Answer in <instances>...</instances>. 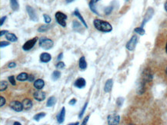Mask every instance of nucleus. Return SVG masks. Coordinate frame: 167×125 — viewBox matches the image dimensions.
<instances>
[{
	"mask_svg": "<svg viewBox=\"0 0 167 125\" xmlns=\"http://www.w3.org/2000/svg\"><path fill=\"white\" fill-rule=\"evenodd\" d=\"M146 83L144 82L143 81H140V84L138 86V89H137V93L138 94H143L144 92L146 91Z\"/></svg>",
	"mask_w": 167,
	"mask_h": 125,
	"instance_id": "nucleus-20",
	"label": "nucleus"
},
{
	"mask_svg": "<svg viewBox=\"0 0 167 125\" xmlns=\"http://www.w3.org/2000/svg\"><path fill=\"white\" fill-rule=\"evenodd\" d=\"M93 25H94V27L98 31H102V32H106L107 33V32L112 31V30H113V27H112L110 22L102 20V19H99V18L94 19Z\"/></svg>",
	"mask_w": 167,
	"mask_h": 125,
	"instance_id": "nucleus-1",
	"label": "nucleus"
},
{
	"mask_svg": "<svg viewBox=\"0 0 167 125\" xmlns=\"http://www.w3.org/2000/svg\"><path fill=\"white\" fill-rule=\"evenodd\" d=\"M10 6L13 11H17L19 9V2L17 0H10Z\"/></svg>",
	"mask_w": 167,
	"mask_h": 125,
	"instance_id": "nucleus-24",
	"label": "nucleus"
},
{
	"mask_svg": "<svg viewBox=\"0 0 167 125\" xmlns=\"http://www.w3.org/2000/svg\"><path fill=\"white\" fill-rule=\"evenodd\" d=\"M10 107L12 110H13L14 111H16V112H21L24 109L22 103H21V102L18 101H13L10 102Z\"/></svg>",
	"mask_w": 167,
	"mask_h": 125,
	"instance_id": "nucleus-6",
	"label": "nucleus"
},
{
	"mask_svg": "<svg viewBox=\"0 0 167 125\" xmlns=\"http://www.w3.org/2000/svg\"><path fill=\"white\" fill-rule=\"evenodd\" d=\"M10 45V42H6V41H2L0 42V48H3L5 47H7Z\"/></svg>",
	"mask_w": 167,
	"mask_h": 125,
	"instance_id": "nucleus-35",
	"label": "nucleus"
},
{
	"mask_svg": "<svg viewBox=\"0 0 167 125\" xmlns=\"http://www.w3.org/2000/svg\"><path fill=\"white\" fill-rule=\"evenodd\" d=\"M113 11V6H108L105 9V13H106V15H110V13L112 12Z\"/></svg>",
	"mask_w": 167,
	"mask_h": 125,
	"instance_id": "nucleus-38",
	"label": "nucleus"
},
{
	"mask_svg": "<svg viewBox=\"0 0 167 125\" xmlns=\"http://www.w3.org/2000/svg\"><path fill=\"white\" fill-rule=\"evenodd\" d=\"M22 105H23V108L26 110H29L32 107V101L29 99V98H25L22 101Z\"/></svg>",
	"mask_w": 167,
	"mask_h": 125,
	"instance_id": "nucleus-15",
	"label": "nucleus"
},
{
	"mask_svg": "<svg viewBox=\"0 0 167 125\" xmlns=\"http://www.w3.org/2000/svg\"><path fill=\"white\" fill-rule=\"evenodd\" d=\"M166 75H167V67H166Z\"/></svg>",
	"mask_w": 167,
	"mask_h": 125,
	"instance_id": "nucleus-53",
	"label": "nucleus"
},
{
	"mask_svg": "<svg viewBox=\"0 0 167 125\" xmlns=\"http://www.w3.org/2000/svg\"><path fill=\"white\" fill-rule=\"evenodd\" d=\"M28 81H29V82H32V81H35V76H34L33 75H29Z\"/></svg>",
	"mask_w": 167,
	"mask_h": 125,
	"instance_id": "nucleus-41",
	"label": "nucleus"
},
{
	"mask_svg": "<svg viewBox=\"0 0 167 125\" xmlns=\"http://www.w3.org/2000/svg\"><path fill=\"white\" fill-rule=\"evenodd\" d=\"M79 122H76V123H71V124H69V125H79Z\"/></svg>",
	"mask_w": 167,
	"mask_h": 125,
	"instance_id": "nucleus-48",
	"label": "nucleus"
},
{
	"mask_svg": "<svg viewBox=\"0 0 167 125\" xmlns=\"http://www.w3.org/2000/svg\"><path fill=\"white\" fill-rule=\"evenodd\" d=\"M153 79V75H152V71L149 68H146L144 69L142 74V81L146 83L151 82Z\"/></svg>",
	"mask_w": 167,
	"mask_h": 125,
	"instance_id": "nucleus-4",
	"label": "nucleus"
},
{
	"mask_svg": "<svg viewBox=\"0 0 167 125\" xmlns=\"http://www.w3.org/2000/svg\"><path fill=\"white\" fill-rule=\"evenodd\" d=\"M166 52L167 53V43H166Z\"/></svg>",
	"mask_w": 167,
	"mask_h": 125,
	"instance_id": "nucleus-52",
	"label": "nucleus"
},
{
	"mask_svg": "<svg viewBox=\"0 0 167 125\" xmlns=\"http://www.w3.org/2000/svg\"><path fill=\"white\" fill-rule=\"evenodd\" d=\"M44 86L45 81L41 78L35 80V82H34V88L37 89V90H42L44 88Z\"/></svg>",
	"mask_w": 167,
	"mask_h": 125,
	"instance_id": "nucleus-16",
	"label": "nucleus"
},
{
	"mask_svg": "<svg viewBox=\"0 0 167 125\" xmlns=\"http://www.w3.org/2000/svg\"><path fill=\"white\" fill-rule=\"evenodd\" d=\"M8 79H9V81H10V83L12 85H13V86H15V85H16V83H15V76L14 75L10 76V77H8Z\"/></svg>",
	"mask_w": 167,
	"mask_h": 125,
	"instance_id": "nucleus-34",
	"label": "nucleus"
},
{
	"mask_svg": "<svg viewBox=\"0 0 167 125\" xmlns=\"http://www.w3.org/2000/svg\"><path fill=\"white\" fill-rule=\"evenodd\" d=\"M79 67L81 70L84 71L87 68V62L85 61V58L82 56L79 60Z\"/></svg>",
	"mask_w": 167,
	"mask_h": 125,
	"instance_id": "nucleus-17",
	"label": "nucleus"
},
{
	"mask_svg": "<svg viewBox=\"0 0 167 125\" xmlns=\"http://www.w3.org/2000/svg\"><path fill=\"white\" fill-rule=\"evenodd\" d=\"M55 18H56V20L58 24H60L62 27L66 26V22L65 21L67 19V15L65 13L62 12H57L55 14Z\"/></svg>",
	"mask_w": 167,
	"mask_h": 125,
	"instance_id": "nucleus-3",
	"label": "nucleus"
},
{
	"mask_svg": "<svg viewBox=\"0 0 167 125\" xmlns=\"http://www.w3.org/2000/svg\"><path fill=\"white\" fill-rule=\"evenodd\" d=\"M108 124L110 125H116L119 124L120 117L118 114H110L107 118Z\"/></svg>",
	"mask_w": 167,
	"mask_h": 125,
	"instance_id": "nucleus-9",
	"label": "nucleus"
},
{
	"mask_svg": "<svg viewBox=\"0 0 167 125\" xmlns=\"http://www.w3.org/2000/svg\"><path fill=\"white\" fill-rule=\"evenodd\" d=\"M46 115V114L45 112H40V113H39V114H35V116L33 117V119L35 120V121H39L42 118H45Z\"/></svg>",
	"mask_w": 167,
	"mask_h": 125,
	"instance_id": "nucleus-27",
	"label": "nucleus"
},
{
	"mask_svg": "<svg viewBox=\"0 0 167 125\" xmlns=\"http://www.w3.org/2000/svg\"><path fill=\"white\" fill-rule=\"evenodd\" d=\"M89 115H87V116L85 117V118H84V120H83V122L82 123V125H85V124H87V122H88V121H89Z\"/></svg>",
	"mask_w": 167,
	"mask_h": 125,
	"instance_id": "nucleus-42",
	"label": "nucleus"
},
{
	"mask_svg": "<svg viewBox=\"0 0 167 125\" xmlns=\"http://www.w3.org/2000/svg\"><path fill=\"white\" fill-rule=\"evenodd\" d=\"M74 1H76V0H65V2H66L67 4H69L71 3V2H73Z\"/></svg>",
	"mask_w": 167,
	"mask_h": 125,
	"instance_id": "nucleus-47",
	"label": "nucleus"
},
{
	"mask_svg": "<svg viewBox=\"0 0 167 125\" xmlns=\"http://www.w3.org/2000/svg\"><path fill=\"white\" fill-rule=\"evenodd\" d=\"M65 108L64 107H62V110L59 114H58L57 117H56V120H57L58 124H63L65 121Z\"/></svg>",
	"mask_w": 167,
	"mask_h": 125,
	"instance_id": "nucleus-13",
	"label": "nucleus"
},
{
	"mask_svg": "<svg viewBox=\"0 0 167 125\" xmlns=\"http://www.w3.org/2000/svg\"><path fill=\"white\" fill-rule=\"evenodd\" d=\"M65 67V64L63 61H59V62L57 63V64H56V68H60V69H63Z\"/></svg>",
	"mask_w": 167,
	"mask_h": 125,
	"instance_id": "nucleus-36",
	"label": "nucleus"
},
{
	"mask_svg": "<svg viewBox=\"0 0 167 125\" xmlns=\"http://www.w3.org/2000/svg\"><path fill=\"white\" fill-rule=\"evenodd\" d=\"M26 11H27L29 17V18L32 21H33V22H35L39 21V17H38V15L36 14V12H35V9L32 7V6H26Z\"/></svg>",
	"mask_w": 167,
	"mask_h": 125,
	"instance_id": "nucleus-5",
	"label": "nucleus"
},
{
	"mask_svg": "<svg viewBox=\"0 0 167 125\" xmlns=\"http://www.w3.org/2000/svg\"><path fill=\"white\" fill-rule=\"evenodd\" d=\"M33 97L36 101H43L46 99V93L41 91V90H38L35 91V93L33 94Z\"/></svg>",
	"mask_w": 167,
	"mask_h": 125,
	"instance_id": "nucleus-12",
	"label": "nucleus"
},
{
	"mask_svg": "<svg viewBox=\"0 0 167 125\" xmlns=\"http://www.w3.org/2000/svg\"><path fill=\"white\" fill-rule=\"evenodd\" d=\"M6 18H7L6 16H3V17H2V18H1V21H0V26H3L4 22H5V21H6Z\"/></svg>",
	"mask_w": 167,
	"mask_h": 125,
	"instance_id": "nucleus-43",
	"label": "nucleus"
},
{
	"mask_svg": "<svg viewBox=\"0 0 167 125\" xmlns=\"http://www.w3.org/2000/svg\"><path fill=\"white\" fill-rule=\"evenodd\" d=\"M49 24L43 25V26H41L38 29V31H39V32H45V31H48L51 28V26H49Z\"/></svg>",
	"mask_w": 167,
	"mask_h": 125,
	"instance_id": "nucleus-30",
	"label": "nucleus"
},
{
	"mask_svg": "<svg viewBox=\"0 0 167 125\" xmlns=\"http://www.w3.org/2000/svg\"><path fill=\"white\" fill-rule=\"evenodd\" d=\"M14 125H21V124L19 123V122H18V121H15V122H14V124H13Z\"/></svg>",
	"mask_w": 167,
	"mask_h": 125,
	"instance_id": "nucleus-50",
	"label": "nucleus"
},
{
	"mask_svg": "<svg viewBox=\"0 0 167 125\" xmlns=\"http://www.w3.org/2000/svg\"><path fill=\"white\" fill-rule=\"evenodd\" d=\"M52 57H51L50 54L47 53V52H43L40 55V61L43 63H48L51 61Z\"/></svg>",
	"mask_w": 167,
	"mask_h": 125,
	"instance_id": "nucleus-14",
	"label": "nucleus"
},
{
	"mask_svg": "<svg viewBox=\"0 0 167 125\" xmlns=\"http://www.w3.org/2000/svg\"><path fill=\"white\" fill-rule=\"evenodd\" d=\"M137 41H138V38L136 35H133L132 36V38L129 39L127 44H126V48L129 50V51H133L136 48V44H137Z\"/></svg>",
	"mask_w": 167,
	"mask_h": 125,
	"instance_id": "nucleus-8",
	"label": "nucleus"
},
{
	"mask_svg": "<svg viewBox=\"0 0 167 125\" xmlns=\"http://www.w3.org/2000/svg\"><path fill=\"white\" fill-rule=\"evenodd\" d=\"M53 41L47 38H41L39 40V46L45 50H49L53 47Z\"/></svg>",
	"mask_w": 167,
	"mask_h": 125,
	"instance_id": "nucleus-2",
	"label": "nucleus"
},
{
	"mask_svg": "<svg viewBox=\"0 0 167 125\" xmlns=\"http://www.w3.org/2000/svg\"><path fill=\"white\" fill-rule=\"evenodd\" d=\"M113 79L107 80L106 84H105L104 91L106 93H109V92L111 91L112 88H113Z\"/></svg>",
	"mask_w": 167,
	"mask_h": 125,
	"instance_id": "nucleus-18",
	"label": "nucleus"
},
{
	"mask_svg": "<svg viewBox=\"0 0 167 125\" xmlns=\"http://www.w3.org/2000/svg\"><path fill=\"white\" fill-rule=\"evenodd\" d=\"M8 32H9V31H8L7 30H1V32H0V36L2 37L3 35H6Z\"/></svg>",
	"mask_w": 167,
	"mask_h": 125,
	"instance_id": "nucleus-44",
	"label": "nucleus"
},
{
	"mask_svg": "<svg viewBox=\"0 0 167 125\" xmlns=\"http://www.w3.org/2000/svg\"><path fill=\"white\" fill-rule=\"evenodd\" d=\"M43 18H44V22L46 24H49L52 21V18H50V16L47 14H44L43 15Z\"/></svg>",
	"mask_w": 167,
	"mask_h": 125,
	"instance_id": "nucleus-33",
	"label": "nucleus"
},
{
	"mask_svg": "<svg viewBox=\"0 0 167 125\" xmlns=\"http://www.w3.org/2000/svg\"><path fill=\"white\" fill-rule=\"evenodd\" d=\"M153 13H154V10H153L152 8L149 7L148 9H147L146 13L145 16H144V18H143V23H142L141 27H143V26H145V24L147 22H149V21L150 20L151 18H152V15H153Z\"/></svg>",
	"mask_w": 167,
	"mask_h": 125,
	"instance_id": "nucleus-10",
	"label": "nucleus"
},
{
	"mask_svg": "<svg viewBox=\"0 0 167 125\" xmlns=\"http://www.w3.org/2000/svg\"><path fill=\"white\" fill-rule=\"evenodd\" d=\"M93 1H94L95 3H96V2H99V0H93Z\"/></svg>",
	"mask_w": 167,
	"mask_h": 125,
	"instance_id": "nucleus-51",
	"label": "nucleus"
},
{
	"mask_svg": "<svg viewBox=\"0 0 167 125\" xmlns=\"http://www.w3.org/2000/svg\"><path fill=\"white\" fill-rule=\"evenodd\" d=\"M85 85H86V81L83 77H79L74 82V86L79 89L84 88Z\"/></svg>",
	"mask_w": 167,
	"mask_h": 125,
	"instance_id": "nucleus-11",
	"label": "nucleus"
},
{
	"mask_svg": "<svg viewBox=\"0 0 167 125\" xmlns=\"http://www.w3.org/2000/svg\"><path fill=\"white\" fill-rule=\"evenodd\" d=\"M56 101H57V100H56V97H54V96H52V97H50V98H49V99L47 100L46 107H52V106H54L55 104L56 103Z\"/></svg>",
	"mask_w": 167,
	"mask_h": 125,
	"instance_id": "nucleus-23",
	"label": "nucleus"
},
{
	"mask_svg": "<svg viewBox=\"0 0 167 125\" xmlns=\"http://www.w3.org/2000/svg\"><path fill=\"white\" fill-rule=\"evenodd\" d=\"M37 40H38V38L37 37H35V38H33V39L27 41V42H25V44L22 45V49L24 50V51H29V50H31L32 48L35 46Z\"/></svg>",
	"mask_w": 167,
	"mask_h": 125,
	"instance_id": "nucleus-7",
	"label": "nucleus"
},
{
	"mask_svg": "<svg viewBox=\"0 0 167 125\" xmlns=\"http://www.w3.org/2000/svg\"><path fill=\"white\" fill-rule=\"evenodd\" d=\"M95 2L93 0H91L90 1V2H89V9H90V10H91L92 12H93V13H95V14H96V15H99V13L98 12H97V10L96 9V6H95Z\"/></svg>",
	"mask_w": 167,
	"mask_h": 125,
	"instance_id": "nucleus-26",
	"label": "nucleus"
},
{
	"mask_svg": "<svg viewBox=\"0 0 167 125\" xmlns=\"http://www.w3.org/2000/svg\"><path fill=\"white\" fill-rule=\"evenodd\" d=\"M134 31H135V32H136V33L139 34V35H144L146 33L145 30L143 29V27L136 28V29H134Z\"/></svg>",
	"mask_w": 167,
	"mask_h": 125,
	"instance_id": "nucleus-31",
	"label": "nucleus"
},
{
	"mask_svg": "<svg viewBox=\"0 0 167 125\" xmlns=\"http://www.w3.org/2000/svg\"><path fill=\"white\" fill-rule=\"evenodd\" d=\"M29 75L26 72H22L16 77V79L19 81H25L28 80Z\"/></svg>",
	"mask_w": 167,
	"mask_h": 125,
	"instance_id": "nucleus-22",
	"label": "nucleus"
},
{
	"mask_svg": "<svg viewBox=\"0 0 167 125\" xmlns=\"http://www.w3.org/2000/svg\"><path fill=\"white\" fill-rule=\"evenodd\" d=\"M8 88V82L6 81H2L0 82V91L3 92Z\"/></svg>",
	"mask_w": 167,
	"mask_h": 125,
	"instance_id": "nucleus-29",
	"label": "nucleus"
},
{
	"mask_svg": "<svg viewBox=\"0 0 167 125\" xmlns=\"http://www.w3.org/2000/svg\"><path fill=\"white\" fill-rule=\"evenodd\" d=\"M123 102H124V99L123 98H118V99L116 100V104L118 106L121 107L123 105Z\"/></svg>",
	"mask_w": 167,
	"mask_h": 125,
	"instance_id": "nucleus-37",
	"label": "nucleus"
},
{
	"mask_svg": "<svg viewBox=\"0 0 167 125\" xmlns=\"http://www.w3.org/2000/svg\"><path fill=\"white\" fill-rule=\"evenodd\" d=\"M61 77V73L59 71H54L52 74V79L53 81H57Z\"/></svg>",
	"mask_w": 167,
	"mask_h": 125,
	"instance_id": "nucleus-28",
	"label": "nucleus"
},
{
	"mask_svg": "<svg viewBox=\"0 0 167 125\" xmlns=\"http://www.w3.org/2000/svg\"><path fill=\"white\" fill-rule=\"evenodd\" d=\"M63 53H60V55H58V57H57V61H61L62 59H63Z\"/></svg>",
	"mask_w": 167,
	"mask_h": 125,
	"instance_id": "nucleus-46",
	"label": "nucleus"
},
{
	"mask_svg": "<svg viewBox=\"0 0 167 125\" xmlns=\"http://www.w3.org/2000/svg\"><path fill=\"white\" fill-rule=\"evenodd\" d=\"M73 14H74V15H76V16L77 17V18H78L80 21H81V22H82V25H83V26H85V27L86 28V29H88V25L86 24V22H85V19H84L83 17L82 16V15L80 14V12H79V10L76 9Z\"/></svg>",
	"mask_w": 167,
	"mask_h": 125,
	"instance_id": "nucleus-19",
	"label": "nucleus"
},
{
	"mask_svg": "<svg viewBox=\"0 0 167 125\" xmlns=\"http://www.w3.org/2000/svg\"><path fill=\"white\" fill-rule=\"evenodd\" d=\"M76 101H76V99H75V98H73L72 100H70V101L69 102V104L70 105H73H73H75L76 104Z\"/></svg>",
	"mask_w": 167,
	"mask_h": 125,
	"instance_id": "nucleus-45",
	"label": "nucleus"
},
{
	"mask_svg": "<svg viewBox=\"0 0 167 125\" xmlns=\"http://www.w3.org/2000/svg\"><path fill=\"white\" fill-rule=\"evenodd\" d=\"M73 30H75V31H79V30H82V27L79 22H77L76 20H74L73 22Z\"/></svg>",
	"mask_w": 167,
	"mask_h": 125,
	"instance_id": "nucleus-25",
	"label": "nucleus"
},
{
	"mask_svg": "<svg viewBox=\"0 0 167 125\" xmlns=\"http://www.w3.org/2000/svg\"><path fill=\"white\" fill-rule=\"evenodd\" d=\"M87 106H88V102H86V103L84 105L83 107L82 108V110H81V111L79 112V118H82V117H83L84 115V113H85V110H86V108H87Z\"/></svg>",
	"mask_w": 167,
	"mask_h": 125,
	"instance_id": "nucleus-32",
	"label": "nucleus"
},
{
	"mask_svg": "<svg viewBox=\"0 0 167 125\" xmlns=\"http://www.w3.org/2000/svg\"><path fill=\"white\" fill-rule=\"evenodd\" d=\"M16 67V63L13 61V62H10V64H8V68H14Z\"/></svg>",
	"mask_w": 167,
	"mask_h": 125,
	"instance_id": "nucleus-40",
	"label": "nucleus"
},
{
	"mask_svg": "<svg viewBox=\"0 0 167 125\" xmlns=\"http://www.w3.org/2000/svg\"><path fill=\"white\" fill-rule=\"evenodd\" d=\"M6 38L9 42H15L18 41V38L16 37V35L13 33H10V32H8L6 35Z\"/></svg>",
	"mask_w": 167,
	"mask_h": 125,
	"instance_id": "nucleus-21",
	"label": "nucleus"
},
{
	"mask_svg": "<svg viewBox=\"0 0 167 125\" xmlns=\"http://www.w3.org/2000/svg\"><path fill=\"white\" fill-rule=\"evenodd\" d=\"M5 105H6V99H5V98H4L3 96H1V97H0V106L2 107V106H4Z\"/></svg>",
	"mask_w": 167,
	"mask_h": 125,
	"instance_id": "nucleus-39",
	"label": "nucleus"
},
{
	"mask_svg": "<svg viewBox=\"0 0 167 125\" xmlns=\"http://www.w3.org/2000/svg\"><path fill=\"white\" fill-rule=\"evenodd\" d=\"M164 9H165L166 11L167 12V1H166V2L165 5H164Z\"/></svg>",
	"mask_w": 167,
	"mask_h": 125,
	"instance_id": "nucleus-49",
	"label": "nucleus"
}]
</instances>
